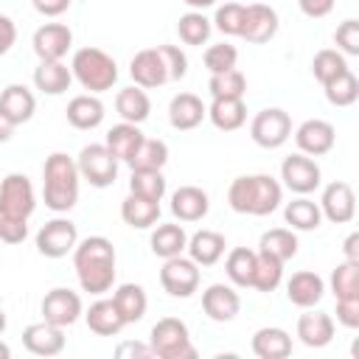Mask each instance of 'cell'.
<instances>
[{"mask_svg":"<svg viewBox=\"0 0 359 359\" xmlns=\"http://www.w3.org/2000/svg\"><path fill=\"white\" fill-rule=\"evenodd\" d=\"M84 320H87V328H90L93 334H98V337H115V334H121V328L126 325L112 300H95V303L87 309Z\"/></svg>","mask_w":359,"mask_h":359,"instance_id":"cell-31","label":"cell"},{"mask_svg":"<svg viewBox=\"0 0 359 359\" xmlns=\"http://www.w3.org/2000/svg\"><path fill=\"white\" fill-rule=\"evenodd\" d=\"M280 180L289 191L306 196L311 191L320 188V165L309 157V154H289L283 163H280Z\"/></svg>","mask_w":359,"mask_h":359,"instance_id":"cell-12","label":"cell"},{"mask_svg":"<svg viewBox=\"0 0 359 359\" xmlns=\"http://www.w3.org/2000/svg\"><path fill=\"white\" fill-rule=\"evenodd\" d=\"M115 356H143V359H149V356H154V351H151V345H143V342H121L118 348H115Z\"/></svg>","mask_w":359,"mask_h":359,"instance_id":"cell-56","label":"cell"},{"mask_svg":"<svg viewBox=\"0 0 359 359\" xmlns=\"http://www.w3.org/2000/svg\"><path fill=\"white\" fill-rule=\"evenodd\" d=\"M334 42H337L342 56H359V22L356 20L339 22V28L334 34Z\"/></svg>","mask_w":359,"mask_h":359,"instance_id":"cell-49","label":"cell"},{"mask_svg":"<svg viewBox=\"0 0 359 359\" xmlns=\"http://www.w3.org/2000/svg\"><path fill=\"white\" fill-rule=\"evenodd\" d=\"M224 272L236 286H252V272H255V250L247 247H233L224 261Z\"/></svg>","mask_w":359,"mask_h":359,"instance_id":"cell-40","label":"cell"},{"mask_svg":"<svg viewBox=\"0 0 359 359\" xmlns=\"http://www.w3.org/2000/svg\"><path fill=\"white\" fill-rule=\"evenodd\" d=\"M73 81V73L62 62H39L34 67V84L45 95H62Z\"/></svg>","mask_w":359,"mask_h":359,"instance_id":"cell-32","label":"cell"},{"mask_svg":"<svg viewBox=\"0 0 359 359\" xmlns=\"http://www.w3.org/2000/svg\"><path fill=\"white\" fill-rule=\"evenodd\" d=\"M126 163L132 171H163V165L168 163V146H165V140L143 137Z\"/></svg>","mask_w":359,"mask_h":359,"instance_id":"cell-34","label":"cell"},{"mask_svg":"<svg viewBox=\"0 0 359 359\" xmlns=\"http://www.w3.org/2000/svg\"><path fill=\"white\" fill-rule=\"evenodd\" d=\"M342 70H348V62H345V56H342L339 50L325 48V50H317L314 59H311V73H314V79H317L320 84L331 81V79L339 76Z\"/></svg>","mask_w":359,"mask_h":359,"instance_id":"cell-46","label":"cell"},{"mask_svg":"<svg viewBox=\"0 0 359 359\" xmlns=\"http://www.w3.org/2000/svg\"><path fill=\"white\" fill-rule=\"evenodd\" d=\"M250 137L261 149H280L292 137V118H289V112L278 109V107L261 109L252 118V123H250Z\"/></svg>","mask_w":359,"mask_h":359,"instance_id":"cell-8","label":"cell"},{"mask_svg":"<svg viewBox=\"0 0 359 359\" xmlns=\"http://www.w3.org/2000/svg\"><path fill=\"white\" fill-rule=\"evenodd\" d=\"M129 194L151 199V202H160L165 196V177H163V171H132Z\"/></svg>","mask_w":359,"mask_h":359,"instance_id":"cell-45","label":"cell"},{"mask_svg":"<svg viewBox=\"0 0 359 359\" xmlns=\"http://www.w3.org/2000/svg\"><path fill=\"white\" fill-rule=\"evenodd\" d=\"M297 337L309 348H325L334 339V320L325 311H306L297 317Z\"/></svg>","mask_w":359,"mask_h":359,"instance_id":"cell-26","label":"cell"},{"mask_svg":"<svg viewBox=\"0 0 359 359\" xmlns=\"http://www.w3.org/2000/svg\"><path fill=\"white\" fill-rule=\"evenodd\" d=\"M334 3H337V0H297L300 11H303L306 17H311V20L328 17V14H331V8H334Z\"/></svg>","mask_w":359,"mask_h":359,"instance_id":"cell-53","label":"cell"},{"mask_svg":"<svg viewBox=\"0 0 359 359\" xmlns=\"http://www.w3.org/2000/svg\"><path fill=\"white\" fill-rule=\"evenodd\" d=\"M11 135H14V123L0 112V143H6V140H11Z\"/></svg>","mask_w":359,"mask_h":359,"instance_id":"cell-58","label":"cell"},{"mask_svg":"<svg viewBox=\"0 0 359 359\" xmlns=\"http://www.w3.org/2000/svg\"><path fill=\"white\" fill-rule=\"evenodd\" d=\"M31 45L39 62H62L73 45V31L65 22H45L34 31Z\"/></svg>","mask_w":359,"mask_h":359,"instance_id":"cell-13","label":"cell"},{"mask_svg":"<svg viewBox=\"0 0 359 359\" xmlns=\"http://www.w3.org/2000/svg\"><path fill=\"white\" fill-rule=\"evenodd\" d=\"M34 109H36V98L34 93L25 87V84H8L3 93H0V112L14 123H28L34 118Z\"/></svg>","mask_w":359,"mask_h":359,"instance_id":"cell-23","label":"cell"},{"mask_svg":"<svg viewBox=\"0 0 359 359\" xmlns=\"http://www.w3.org/2000/svg\"><path fill=\"white\" fill-rule=\"evenodd\" d=\"M22 345L34 356H56V353L65 351V328H59L48 320L31 323L22 331Z\"/></svg>","mask_w":359,"mask_h":359,"instance_id":"cell-19","label":"cell"},{"mask_svg":"<svg viewBox=\"0 0 359 359\" xmlns=\"http://www.w3.org/2000/svg\"><path fill=\"white\" fill-rule=\"evenodd\" d=\"M73 269L79 286L90 294H104L115 283V247L104 236H87L73 247Z\"/></svg>","mask_w":359,"mask_h":359,"instance_id":"cell-1","label":"cell"},{"mask_svg":"<svg viewBox=\"0 0 359 359\" xmlns=\"http://www.w3.org/2000/svg\"><path fill=\"white\" fill-rule=\"evenodd\" d=\"M236 62H238V50H236V45H230V42H219V45H210V48L205 50V67L210 70V76H213V73L233 70Z\"/></svg>","mask_w":359,"mask_h":359,"instance_id":"cell-48","label":"cell"},{"mask_svg":"<svg viewBox=\"0 0 359 359\" xmlns=\"http://www.w3.org/2000/svg\"><path fill=\"white\" fill-rule=\"evenodd\" d=\"M157 48H160L163 62H165V67H168V79H171V81H180V79L188 73V59H185V53H182L177 45H157Z\"/></svg>","mask_w":359,"mask_h":359,"instance_id":"cell-50","label":"cell"},{"mask_svg":"<svg viewBox=\"0 0 359 359\" xmlns=\"http://www.w3.org/2000/svg\"><path fill=\"white\" fill-rule=\"evenodd\" d=\"M149 345L160 359H196V348L191 342L188 325L177 317H163L151 325Z\"/></svg>","mask_w":359,"mask_h":359,"instance_id":"cell-5","label":"cell"},{"mask_svg":"<svg viewBox=\"0 0 359 359\" xmlns=\"http://www.w3.org/2000/svg\"><path fill=\"white\" fill-rule=\"evenodd\" d=\"M112 303H115V309H118V314L123 317L126 325L143 320V314L149 309V297H146L140 283H121L112 294Z\"/></svg>","mask_w":359,"mask_h":359,"instance_id":"cell-30","label":"cell"},{"mask_svg":"<svg viewBox=\"0 0 359 359\" xmlns=\"http://www.w3.org/2000/svg\"><path fill=\"white\" fill-rule=\"evenodd\" d=\"M283 280V261L269 252H255V272H252V289L258 292H275Z\"/></svg>","mask_w":359,"mask_h":359,"instance_id":"cell-39","label":"cell"},{"mask_svg":"<svg viewBox=\"0 0 359 359\" xmlns=\"http://www.w3.org/2000/svg\"><path fill=\"white\" fill-rule=\"evenodd\" d=\"M278 34V14L272 6L264 3H250L244 6V25H241V39L252 45H264Z\"/></svg>","mask_w":359,"mask_h":359,"instance_id":"cell-17","label":"cell"},{"mask_svg":"<svg viewBox=\"0 0 359 359\" xmlns=\"http://www.w3.org/2000/svg\"><path fill=\"white\" fill-rule=\"evenodd\" d=\"M14 42H17V25H14V20H11V17L0 14V56H3V53H8Z\"/></svg>","mask_w":359,"mask_h":359,"instance_id":"cell-54","label":"cell"},{"mask_svg":"<svg viewBox=\"0 0 359 359\" xmlns=\"http://www.w3.org/2000/svg\"><path fill=\"white\" fill-rule=\"evenodd\" d=\"M6 325H8V320H6V311H0V334L6 331Z\"/></svg>","mask_w":359,"mask_h":359,"instance_id":"cell-61","label":"cell"},{"mask_svg":"<svg viewBox=\"0 0 359 359\" xmlns=\"http://www.w3.org/2000/svg\"><path fill=\"white\" fill-rule=\"evenodd\" d=\"M140 140H143V132L137 129V123H115L109 132H107V140H104V146L112 151V157H118V160H129L132 154H135V149L140 146Z\"/></svg>","mask_w":359,"mask_h":359,"instance_id":"cell-35","label":"cell"},{"mask_svg":"<svg viewBox=\"0 0 359 359\" xmlns=\"http://www.w3.org/2000/svg\"><path fill=\"white\" fill-rule=\"evenodd\" d=\"M252 353L258 359H286L292 353V337L275 325L258 328L252 334Z\"/></svg>","mask_w":359,"mask_h":359,"instance_id":"cell-27","label":"cell"},{"mask_svg":"<svg viewBox=\"0 0 359 359\" xmlns=\"http://www.w3.org/2000/svg\"><path fill=\"white\" fill-rule=\"evenodd\" d=\"M149 244H151V252L165 261V258L182 255V250L188 244V236H185L182 224H157Z\"/></svg>","mask_w":359,"mask_h":359,"instance_id":"cell-36","label":"cell"},{"mask_svg":"<svg viewBox=\"0 0 359 359\" xmlns=\"http://www.w3.org/2000/svg\"><path fill=\"white\" fill-rule=\"evenodd\" d=\"M208 118V107L202 104L199 95L194 93H180L171 98L168 104V123L180 132H188V129H196L202 121Z\"/></svg>","mask_w":359,"mask_h":359,"instance_id":"cell-21","label":"cell"},{"mask_svg":"<svg viewBox=\"0 0 359 359\" xmlns=\"http://www.w3.org/2000/svg\"><path fill=\"white\" fill-rule=\"evenodd\" d=\"M115 109L126 123H143L151 112V101H149L146 90L135 84V87H123L115 95Z\"/></svg>","mask_w":359,"mask_h":359,"instance_id":"cell-33","label":"cell"},{"mask_svg":"<svg viewBox=\"0 0 359 359\" xmlns=\"http://www.w3.org/2000/svg\"><path fill=\"white\" fill-rule=\"evenodd\" d=\"M208 210H210V199L196 185H180L171 194V213L180 222H199L208 216Z\"/></svg>","mask_w":359,"mask_h":359,"instance_id":"cell-22","label":"cell"},{"mask_svg":"<svg viewBox=\"0 0 359 359\" xmlns=\"http://www.w3.org/2000/svg\"><path fill=\"white\" fill-rule=\"evenodd\" d=\"M283 196V188L275 177L269 174H250V177H236L227 188V202L236 213L247 216H269L278 210Z\"/></svg>","mask_w":359,"mask_h":359,"instance_id":"cell-2","label":"cell"},{"mask_svg":"<svg viewBox=\"0 0 359 359\" xmlns=\"http://www.w3.org/2000/svg\"><path fill=\"white\" fill-rule=\"evenodd\" d=\"M224 236L216 233V230H199L188 238L185 250H188V258L196 264V266H213L222 255H224Z\"/></svg>","mask_w":359,"mask_h":359,"instance_id":"cell-25","label":"cell"},{"mask_svg":"<svg viewBox=\"0 0 359 359\" xmlns=\"http://www.w3.org/2000/svg\"><path fill=\"white\" fill-rule=\"evenodd\" d=\"M79 244V230L70 219H50L36 233V250L45 258H65Z\"/></svg>","mask_w":359,"mask_h":359,"instance_id":"cell-9","label":"cell"},{"mask_svg":"<svg viewBox=\"0 0 359 359\" xmlns=\"http://www.w3.org/2000/svg\"><path fill=\"white\" fill-rule=\"evenodd\" d=\"M323 294H325V280L311 269H300L286 280V297L300 309H314L323 300Z\"/></svg>","mask_w":359,"mask_h":359,"instance_id":"cell-20","label":"cell"},{"mask_svg":"<svg viewBox=\"0 0 359 359\" xmlns=\"http://www.w3.org/2000/svg\"><path fill=\"white\" fill-rule=\"evenodd\" d=\"M65 115H67V123H70L73 129L87 132V129L101 126V121H104V115H107V112H104L101 98H98V95H93V93H87V95H76V98H70V104H67Z\"/></svg>","mask_w":359,"mask_h":359,"instance_id":"cell-24","label":"cell"},{"mask_svg":"<svg viewBox=\"0 0 359 359\" xmlns=\"http://www.w3.org/2000/svg\"><path fill=\"white\" fill-rule=\"evenodd\" d=\"M210 31H213V25H210V20L202 14V11H188V14H182L180 17V22H177V34H180V39L185 42V45H205L208 42V36H210Z\"/></svg>","mask_w":359,"mask_h":359,"instance_id":"cell-43","label":"cell"},{"mask_svg":"<svg viewBox=\"0 0 359 359\" xmlns=\"http://www.w3.org/2000/svg\"><path fill=\"white\" fill-rule=\"evenodd\" d=\"M182 3H185V6H191L194 11H202V8H210L216 0H182Z\"/></svg>","mask_w":359,"mask_h":359,"instance_id":"cell-59","label":"cell"},{"mask_svg":"<svg viewBox=\"0 0 359 359\" xmlns=\"http://www.w3.org/2000/svg\"><path fill=\"white\" fill-rule=\"evenodd\" d=\"M213 25H216V31H222L227 36H238L241 25H244V3H224V6H219L216 17H213Z\"/></svg>","mask_w":359,"mask_h":359,"instance_id":"cell-47","label":"cell"},{"mask_svg":"<svg viewBox=\"0 0 359 359\" xmlns=\"http://www.w3.org/2000/svg\"><path fill=\"white\" fill-rule=\"evenodd\" d=\"M79 174L81 180H87L93 188H109L118 177V157H112V151L104 143H90L79 151Z\"/></svg>","mask_w":359,"mask_h":359,"instance_id":"cell-7","label":"cell"},{"mask_svg":"<svg viewBox=\"0 0 359 359\" xmlns=\"http://www.w3.org/2000/svg\"><path fill=\"white\" fill-rule=\"evenodd\" d=\"M320 213L334 222V224H348L356 213V196H353V188L342 180H334L323 188V196H320Z\"/></svg>","mask_w":359,"mask_h":359,"instance_id":"cell-15","label":"cell"},{"mask_svg":"<svg viewBox=\"0 0 359 359\" xmlns=\"http://www.w3.org/2000/svg\"><path fill=\"white\" fill-rule=\"evenodd\" d=\"M202 309L213 323H230L241 311V297L227 283H210L202 292Z\"/></svg>","mask_w":359,"mask_h":359,"instance_id":"cell-18","label":"cell"},{"mask_svg":"<svg viewBox=\"0 0 359 359\" xmlns=\"http://www.w3.org/2000/svg\"><path fill=\"white\" fill-rule=\"evenodd\" d=\"M337 320L345 328H359V297L337 300Z\"/></svg>","mask_w":359,"mask_h":359,"instance_id":"cell-52","label":"cell"},{"mask_svg":"<svg viewBox=\"0 0 359 359\" xmlns=\"http://www.w3.org/2000/svg\"><path fill=\"white\" fill-rule=\"evenodd\" d=\"M208 118L216 129L222 132H236L247 121V107L244 98H213L208 107Z\"/></svg>","mask_w":359,"mask_h":359,"instance_id":"cell-28","label":"cell"},{"mask_svg":"<svg viewBox=\"0 0 359 359\" xmlns=\"http://www.w3.org/2000/svg\"><path fill=\"white\" fill-rule=\"evenodd\" d=\"M283 219L292 230H317L320 222H323V213H320V205L300 196V199H292L286 208H283Z\"/></svg>","mask_w":359,"mask_h":359,"instance_id":"cell-37","label":"cell"},{"mask_svg":"<svg viewBox=\"0 0 359 359\" xmlns=\"http://www.w3.org/2000/svg\"><path fill=\"white\" fill-rule=\"evenodd\" d=\"M39 311H42V320H48V323H53V325H59V328H67V325H73V323L81 317L84 309H81V297H79L73 289L56 286V289H50V292L42 297Z\"/></svg>","mask_w":359,"mask_h":359,"instance_id":"cell-11","label":"cell"},{"mask_svg":"<svg viewBox=\"0 0 359 359\" xmlns=\"http://www.w3.org/2000/svg\"><path fill=\"white\" fill-rule=\"evenodd\" d=\"M331 292L337 300H351L359 297V264L342 261L331 272Z\"/></svg>","mask_w":359,"mask_h":359,"instance_id":"cell-42","label":"cell"},{"mask_svg":"<svg viewBox=\"0 0 359 359\" xmlns=\"http://www.w3.org/2000/svg\"><path fill=\"white\" fill-rule=\"evenodd\" d=\"M208 90L213 98H244L247 93V79L241 70H224V73H213L208 81Z\"/></svg>","mask_w":359,"mask_h":359,"instance_id":"cell-44","label":"cell"},{"mask_svg":"<svg viewBox=\"0 0 359 359\" xmlns=\"http://www.w3.org/2000/svg\"><path fill=\"white\" fill-rule=\"evenodd\" d=\"M8 356H11V348H8V345L0 339V359H8Z\"/></svg>","mask_w":359,"mask_h":359,"instance_id":"cell-60","label":"cell"},{"mask_svg":"<svg viewBox=\"0 0 359 359\" xmlns=\"http://www.w3.org/2000/svg\"><path fill=\"white\" fill-rule=\"evenodd\" d=\"M160 286L171 297H191L199 289V266L182 255L165 258V264L160 269Z\"/></svg>","mask_w":359,"mask_h":359,"instance_id":"cell-10","label":"cell"},{"mask_svg":"<svg viewBox=\"0 0 359 359\" xmlns=\"http://www.w3.org/2000/svg\"><path fill=\"white\" fill-rule=\"evenodd\" d=\"M323 90H325L328 104H334V107H351V104L359 98V81H356V76L351 73V67L342 70L339 76H334L331 81H325Z\"/></svg>","mask_w":359,"mask_h":359,"instance_id":"cell-41","label":"cell"},{"mask_svg":"<svg viewBox=\"0 0 359 359\" xmlns=\"http://www.w3.org/2000/svg\"><path fill=\"white\" fill-rule=\"evenodd\" d=\"M79 165L65 151H53L42 168V199L53 213H67L79 202Z\"/></svg>","mask_w":359,"mask_h":359,"instance_id":"cell-3","label":"cell"},{"mask_svg":"<svg viewBox=\"0 0 359 359\" xmlns=\"http://www.w3.org/2000/svg\"><path fill=\"white\" fill-rule=\"evenodd\" d=\"M121 219L135 230H149V227H154L160 222V202H151V199L129 194L121 202Z\"/></svg>","mask_w":359,"mask_h":359,"instance_id":"cell-29","label":"cell"},{"mask_svg":"<svg viewBox=\"0 0 359 359\" xmlns=\"http://www.w3.org/2000/svg\"><path fill=\"white\" fill-rule=\"evenodd\" d=\"M70 73L93 95L112 90V84L118 81V65H115V59L109 53H104L101 48H90V45L87 48H79L73 53Z\"/></svg>","mask_w":359,"mask_h":359,"instance_id":"cell-4","label":"cell"},{"mask_svg":"<svg viewBox=\"0 0 359 359\" xmlns=\"http://www.w3.org/2000/svg\"><path fill=\"white\" fill-rule=\"evenodd\" d=\"M334 140H337V132L328 121L323 118H309L303 121L297 129H294V143L303 154L309 157H323L334 149Z\"/></svg>","mask_w":359,"mask_h":359,"instance_id":"cell-16","label":"cell"},{"mask_svg":"<svg viewBox=\"0 0 359 359\" xmlns=\"http://www.w3.org/2000/svg\"><path fill=\"white\" fill-rule=\"evenodd\" d=\"M28 236V219H6L0 216V241L3 244H22Z\"/></svg>","mask_w":359,"mask_h":359,"instance_id":"cell-51","label":"cell"},{"mask_svg":"<svg viewBox=\"0 0 359 359\" xmlns=\"http://www.w3.org/2000/svg\"><path fill=\"white\" fill-rule=\"evenodd\" d=\"M36 210V194L25 174H6L0 182V216L28 219Z\"/></svg>","mask_w":359,"mask_h":359,"instance_id":"cell-6","label":"cell"},{"mask_svg":"<svg viewBox=\"0 0 359 359\" xmlns=\"http://www.w3.org/2000/svg\"><path fill=\"white\" fill-rule=\"evenodd\" d=\"M31 3L45 17H59V14H65L70 8V0H31Z\"/></svg>","mask_w":359,"mask_h":359,"instance_id":"cell-55","label":"cell"},{"mask_svg":"<svg viewBox=\"0 0 359 359\" xmlns=\"http://www.w3.org/2000/svg\"><path fill=\"white\" fill-rule=\"evenodd\" d=\"M342 252H345V261H353L359 264V233H351L342 244Z\"/></svg>","mask_w":359,"mask_h":359,"instance_id":"cell-57","label":"cell"},{"mask_svg":"<svg viewBox=\"0 0 359 359\" xmlns=\"http://www.w3.org/2000/svg\"><path fill=\"white\" fill-rule=\"evenodd\" d=\"M129 76L143 90H154V87H163L165 81H171L160 48H143V50H137L132 56V62H129Z\"/></svg>","mask_w":359,"mask_h":359,"instance_id":"cell-14","label":"cell"},{"mask_svg":"<svg viewBox=\"0 0 359 359\" xmlns=\"http://www.w3.org/2000/svg\"><path fill=\"white\" fill-rule=\"evenodd\" d=\"M297 247H300V244H297V236L292 233V227H272V230H266V233L261 236V241H258V250H261V252H269V255L280 258L283 264L297 255Z\"/></svg>","mask_w":359,"mask_h":359,"instance_id":"cell-38","label":"cell"}]
</instances>
